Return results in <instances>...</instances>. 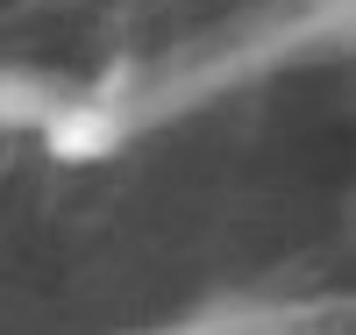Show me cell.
Returning a JSON list of instances; mask_svg holds the SVG:
<instances>
[{
	"instance_id": "6da1fadb",
	"label": "cell",
	"mask_w": 356,
	"mask_h": 335,
	"mask_svg": "<svg viewBox=\"0 0 356 335\" xmlns=\"http://www.w3.org/2000/svg\"><path fill=\"white\" fill-rule=\"evenodd\" d=\"M57 114V93L43 79H15L0 72V129H15V121H50Z\"/></svg>"
}]
</instances>
